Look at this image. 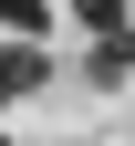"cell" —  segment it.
Masks as SVG:
<instances>
[{"label": "cell", "mask_w": 135, "mask_h": 146, "mask_svg": "<svg viewBox=\"0 0 135 146\" xmlns=\"http://www.w3.org/2000/svg\"><path fill=\"white\" fill-rule=\"evenodd\" d=\"M42 84H52V52L42 42H0V104L11 94H42Z\"/></svg>", "instance_id": "obj_1"}, {"label": "cell", "mask_w": 135, "mask_h": 146, "mask_svg": "<svg viewBox=\"0 0 135 146\" xmlns=\"http://www.w3.org/2000/svg\"><path fill=\"white\" fill-rule=\"evenodd\" d=\"M52 31V0H0V42H42Z\"/></svg>", "instance_id": "obj_2"}, {"label": "cell", "mask_w": 135, "mask_h": 146, "mask_svg": "<svg viewBox=\"0 0 135 146\" xmlns=\"http://www.w3.org/2000/svg\"><path fill=\"white\" fill-rule=\"evenodd\" d=\"M73 11H83L94 31H125V21H135V0H73Z\"/></svg>", "instance_id": "obj_3"}, {"label": "cell", "mask_w": 135, "mask_h": 146, "mask_svg": "<svg viewBox=\"0 0 135 146\" xmlns=\"http://www.w3.org/2000/svg\"><path fill=\"white\" fill-rule=\"evenodd\" d=\"M114 42H125V73H135V21H125V31H114Z\"/></svg>", "instance_id": "obj_4"}, {"label": "cell", "mask_w": 135, "mask_h": 146, "mask_svg": "<svg viewBox=\"0 0 135 146\" xmlns=\"http://www.w3.org/2000/svg\"><path fill=\"white\" fill-rule=\"evenodd\" d=\"M0 146H11V136H0Z\"/></svg>", "instance_id": "obj_5"}]
</instances>
